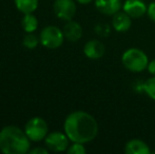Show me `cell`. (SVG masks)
Instances as JSON below:
<instances>
[{"label": "cell", "instance_id": "277c9868", "mask_svg": "<svg viewBox=\"0 0 155 154\" xmlns=\"http://www.w3.org/2000/svg\"><path fill=\"white\" fill-rule=\"evenodd\" d=\"M25 132L32 142H40L49 134V127L43 118L33 117L25 123Z\"/></svg>", "mask_w": 155, "mask_h": 154}, {"label": "cell", "instance_id": "8fae6325", "mask_svg": "<svg viewBox=\"0 0 155 154\" xmlns=\"http://www.w3.org/2000/svg\"><path fill=\"white\" fill-rule=\"evenodd\" d=\"M62 32H63V35H64V38L68 39L69 41H72V42L78 41L82 37L81 25L73 20H69L65 23L62 29Z\"/></svg>", "mask_w": 155, "mask_h": 154}, {"label": "cell", "instance_id": "9a60e30c", "mask_svg": "<svg viewBox=\"0 0 155 154\" xmlns=\"http://www.w3.org/2000/svg\"><path fill=\"white\" fill-rule=\"evenodd\" d=\"M21 25H22L23 30L27 33H33L38 28V19L36 18V16L33 15V13L25 14V17L21 21Z\"/></svg>", "mask_w": 155, "mask_h": 154}, {"label": "cell", "instance_id": "7a4b0ae2", "mask_svg": "<svg viewBox=\"0 0 155 154\" xmlns=\"http://www.w3.org/2000/svg\"><path fill=\"white\" fill-rule=\"evenodd\" d=\"M31 150V139L16 126H6L0 131V151L4 154H25Z\"/></svg>", "mask_w": 155, "mask_h": 154}, {"label": "cell", "instance_id": "ffe728a7", "mask_svg": "<svg viewBox=\"0 0 155 154\" xmlns=\"http://www.w3.org/2000/svg\"><path fill=\"white\" fill-rule=\"evenodd\" d=\"M147 15L152 21H154V22H155V1L151 2V3L148 5Z\"/></svg>", "mask_w": 155, "mask_h": 154}, {"label": "cell", "instance_id": "603a6c76", "mask_svg": "<svg viewBox=\"0 0 155 154\" xmlns=\"http://www.w3.org/2000/svg\"><path fill=\"white\" fill-rule=\"evenodd\" d=\"M76 1L80 4H89V3H91L93 0H76Z\"/></svg>", "mask_w": 155, "mask_h": 154}, {"label": "cell", "instance_id": "6da1fadb", "mask_svg": "<svg viewBox=\"0 0 155 154\" xmlns=\"http://www.w3.org/2000/svg\"><path fill=\"white\" fill-rule=\"evenodd\" d=\"M63 129L71 142L87 144L97 136L98 123L88 112L74 111L67 116Z\"/></svg>", "mask_w": 155, "mask_h": 154}, {"label": "cell", "instance_id": "ac0fdd59", "mask_svg": "<svg viewBox=\"0 0 155 154\" xmlns=\"http://www.w3.org/2000/svg\"><path fill=\"white\" fill-rule=\"evenodd\" d=\"M84 145V144H80V143H73V145L69 146L67 152L69 154H84L87 150Z\"/></svg>", "mask_w": 155, "mask_h": 154}, {"label": "cell", "instance_id": "ba28073f", "mask_svg": "<svg viewBox=\"0 0 155 154\" xmlns=\"http://www.w3.org/2000/svg\"><path fill=\"white\" fill-rule=\"evenodd\" d=\"M123 10L131 18H140L147 13L148 6L143 0H126L123 4Z\"/></svg>", "mask_w": 155, "mask_h": 154}, {"label": "cell", "instance_id": "3957f363", "mask_svg": "<svg viewBox=\"0 0 155 154\" xmlns=\"http://www.w3.org/2000/svg\"><path fill=\"white\" fill-rule=\"evenodd\" d=\"M121 62L128 71L133 73H140L148 68L149 59L146 53L137 48H131L124 52Z\"/></svg>", "mask_w": 155, "mask_h": 154}, {"label": "cell", "instance_id": "30bf717a", "mask_svg": "<svg viewBox=\"0 0 155 154\" xmlns=\"http://www.w3.org/2000/svg\"><path fill=\"white\" fill-rule=\"evenodd\" d=\"M104 52H106L104 45L96 39L89 40L84 47V55L90 59H99L104 55Z\"/></svg>", "mask_w": 155, "mask_h": 154}, {"label": "cell", "instance_id": "8992f818", "mask_svg": "<svg viewBox=\"0 0 155 154\" xmlns=\"http://www.w3.org/2000/svg\"><path fill=\"white\" fill-rule=\"evenodd\" d=\"M70 138L62 132H52L45 138V147L53 152H63L69 148Z\"/></svg>", "mask_w": 155, "mask_h": 154}, {"label": "cell", "instance_id": "7402d4cb", "mask_svg": "<svg viewBox=\"0 0 155 154\" xmlns=\"http://www.w3.org/2000/svg\"><path fill=\"white\" fill-rule=\"evenodd\" d=\"M147 69H148V71H149L150 74L153 75V76H155V59L151 60V61H149Z\"/></svg>", "mask_w": 155, "mask_h": 154}, {"label": "cell", "instance_id": "44dd1931", "mask_svg": "<svg viewBox=\"0 0 155 154\" xmlns=\"http://www.w3.org/2000/svg\"><path fill=\"white\" fill-rule=\"evenodd\" d=\"M49 152V149H45V148H41V147H36L34 149H31L29 153L31 154H48Z\"/></svg>", "mask_w": 155, "mask_h": 154}, {"label": "cell", "instance_id": "2e32d148", "mask_svg": "<svg viewBox=\"0 0 155 154\" xmlns=\"http://www.w3.org/2000/svg\"><path fill=\"white\" fill-rule=\"evenodd\" d=\"M143 92L151 99L155 100V76L148 78L143 82Z\"/></svg>", "mask_w": 155, "mask_h": 154}, {"label": "cell", "instance_id": "5bb4252c", "mask_svg": "<svg viewBox=\"0 0 155 154\" xmlns=\"http://www.w3.org/2000/svg\"><path fill=\"white\" fill-rule=\"evenodd\" d=\"M17 10L23 14H30L38 8V0H15Z\"/></svg>", "mask_w": 155, "mask_h": 154}, {"label": "cell", "instance_id": "9c48e42d", "mask_svg": "<svg viewBox=\"0 0 155 154\" xmlns=\"http://www.w3.org/2000/svg\"><path fill=\"white\" fill-rule=\"evenodd\" d=\"M95 6L99 13L107 16H113L123 8L121 0H95Z\"/></svg>", "mask_w": 155, "mask_h": 154}, {"label": "cell", "instance_id": "d6986e66", "mask_svg": "<svg viewBox=\"0 0 155 154\" xmlns=\"http://www.w3.org/2000/svg\"><path fill=\"white\" fill-rule=\"evenodd\" d=\"M95 31L98 35L102 36V37H107L110 34V27L106 23H99V25H96Z\"/></svg>", "mask_w": 155, "mask_h": 154}, {"label": "cell", "instance_id": "7c38bea8", "mask_svg": "<svg viewBox=\"0 0 155 154\" xmlns=\"http://www.w3.org/2000/svg\"><path fill=\"white\" fill-rule=\"evenodd\" d=\"M131 25H132V20L131 17L127 14L126 12H120L116 13L115 15H113L112 19V27L116 32H127L130 30Z\"/></svg>", "mask_w": 155, "mask_h": 154}, {"label": "cell", "instance_id": "52a82bcc", "mask_svg": "<svg viewBox=\"0 0 155 154\" xmlns=\"http://www.w3.org/2000/svg\"><path fill=\"white\" fill-rule=\"evenodd\" d=\"M54 12L59 19L72 20L76 14V3L74 0H55Z\"/></svg>", "mask_w": 155, "mask_h": 154}, {"label": "cell", "instance_id": "5b68a950", "mask_svg": "<svg viewBox=\"0 0 155 154\" xmlns=\"http://www.w3.org/2000/svg\"><path fill=\"white\" fill-rule=\"evenodd\" d=\"M40 43L48 49H57L61 47L64 40L62 30L55 25H48L40 32Z\"/></svg>", "mask_w": 155, "mask_h": 154}, {"label": "cell", "instance_id": "4fadbf2b", "mask_svg": "<svg viewBox=\"0 0 155 154\" xmlns=\"http://www.w3.org/2000/svg\"><path fill=\"white\" fill-rule=\"evenodd\" d=\"M124 152L127 154H150L151 150L145 142L134 138V139L129 140L126 144Z\"/></svg>", "mask_w": 155, "mask_h": 154}, {"label": "cell", "instance_id": "e0dca14e", "mask_svg": "<svg viewBox=\"0 0 155 154\" xmlns=\"http://www.w3.org/2000/svg\"><path fill=\"white\" fill-rule=\"evenodd\" d=\"M40 39L37 37L36 35H34L33 33H28L27 35L23 37L22 44L25 45L27 49H35L38 45Z\"/></svg>", "mask_w": 155, "mask_h": 154}]
</instances>
